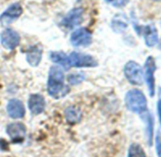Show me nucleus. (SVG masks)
<instances>
[{
	"label": "nucleus",
	"instance_id": "12",
	"mask_svg": "<svg viewBox=\"0 0 161 157\" xmlns=\"http://www.w3.org/2000/svg\"><path fill=\"white\" fill-rule=\"evenodd\" d=\"M28 104H29L30 111L34 116H37V115H40L41 113H43L45 111L46 105H47L45 98L39 94L31 95L29 101H28Z\"/></svg>",
	"mask_w": 161,
	"mask_h": 157
},
{
	"label": "nucleus",
	"instance_id": "7",
	"mask_svg": "<svg viewBox=\"0 0 161 157\" xmlns=\"http://www.w3.org/2000/svg\"><path fill=\"white\" fill-rule=\"evenodd\" d=\"M21 38L17 31L13 29H6L0 35V43L2 46L8 50H13L16 48L20 44Z\"/></svg>",
	"mask_w": 161,
	"mask_h": 157
},
{
	"label": "nucleus",
	"instance_id": "19",
	"mask_svg": "<svg viewBox=\"0 0 161 157\" xmlns=\"http://www.w3.org/2000/svg\"><path fill=\"white\" fill-rule=\"evenodd\" d=\"M128 157H146V154L140 145L134 143L129 148Z\"/></svg>",
	"mask_w": 161,
	"mask_h": 157
},
{
	"label": "nucleus",
	"instance_id": "9",
	"mask_svg": "<svg viewBox=\"0 0 161 157\" xmlns=\"http://www.w3.org/2000/svg\"><path fill=\"white\" fill-rule=\"evenodd\" d=\"M23 14V8L19 3L12 4L8 9H6L2 14L0 15V24L7 26L14 21L17 20Z\"/></svg>",
	"mask_w": 161,
	"mask_h": 157
},
{
	"label": "nucleus",
	"instance_id": "23",
	"mask_svg": "<svg viewBox=\"0 0 161 157\" xmlns=\"http://www.w3.org/2000/svg\"><path fill=\"white\" fill-rule=\"evenodd\" d=\"M105 1H107V2H114V0H105Z\"/></svg>",
	"mask_w": 161,
	"mask_h": 157
},
{
	"label": "nucleus",
	"instance_id": "25",
	"mask_svg": "<svg viewBox=\"0 0 161 157\" xmlns=\"http://www.w3.org/2000/svg\"><path fill=\"white\" fill-rule=\"evenodd\" d=\"M159 48L161 49V41H160V43H159Z\"/></svg>",
	"mask_w": 161,
	"mask_h": 157
},
{
	"label": "nucleus",
	"instance_id": "14",
	"mask_svg": "<svg viewBox=\"0 0 161 157\" xmlns=\"http://www.w3.org/2000/svg\"><path fill=\"white\" fill-rule=\"evenodd\" d=\"M7 112H8V115L14 119H19V118L24 117L25 113H26L25 107L22 101H20L19 100H15V99H13L8 102Z\"/></svg>",
	"mask_w": 161,
	"mask_h": 157
},
{
	"label": "nucleus",
	"instance_id": "22",
	"mask_svg": "<svg viewBox=\"0 0 161 157\" xmlns=\"http://www.w3.org/2000/svg\"><path fill=\"white\" fill-rule=\"evenodd\" d=\"M158 101H157V114H158V118H159V123L161 126V88H159L158 91Z\"/></svg>",
	"mask_w": 161,
	"mask_h": 157
},
{
	"label": "nucleus",
	"instance_id": "4",
	"mask_svg": "<svg viewBox=\"0 0 161 157\" xmlns=\"http://www.w3.org/2000/svg\"><path fill=\"white\" fill-rule=\"evenodd\" d=\"M155 70H156L155 60L153 56H149L146 59L144 64V80L146 81L151 98H153L155 94V78H154Z\"/></svg>",
	"mask_w": 161,
	"mask_h": 157
},
{
	"label": "nucleus",
	"instance_id": "10",
	"mask_svg": "<svg viewBox=\"0 0 161 157\" xmlns=\"http://www.w3.org/2000/svg\"><path fill=\"white\" fill-rule=\"evenodd\" d=\"M85 10L83 8H75L72 9L62 20V26L66 29H74L80 25L84 18Z\"/></svg>",
	"mask_w": 161,
	"mask_h": 157
},
{
	"label": "nucleus",
	"instance_id": "2",
	"mask_svg": "<svg viewBox=\"0 0 161 157\" xmlns=\"http://www.w3.org/2000/svg\"><path fill=\"white\" fill-rule=\"evenodd\" d=\"M126 108L136 114L141 115L147 111V100L145 95L138 89H132L125 96Z\"/></svg>",
	"mask_w": 161,
	"mask_h": 157
},
{
	"label": "nucleus",
	"instance_id": "21",
	"mask_svg": "<svg viewBox=\"0 0 161 157\" xmlns=\"http://www.w3.org/2000/svg\"><path fill=\"white\" fill-rule=\"evenodd\" d=\"M155 149L157 157H161V136L159 133H157V135L155 137Z\"/></svg>",
	"mask_w": 161,
	"mask_h": 157
},
{
	"label": "nucleus",
	"instance_id": "1",
	"mask_svg": "<svg viewBox=\"0 0 161 157\" xmlns=\"http://www.w3.org/2000/svg\"><path fill=\"white\" fill-rule=\"evenodd\" d=\"M47 92L53 99H62L69 92L68 86L64 84V74L60 66H52L48 72Z\"/></svg>",
	"mask_w": 161,
	"mask_h": 157
},
{
	"label": "nucleus",
	"instance_id": "13",
	"mask_svg": "<svg viewBox=\"0 0 161 157\" xmlns=\"http://www.w3.org/2000/svg\"><path fill=\"white\" fill-rule=\"evenodd\" d=\"M42 56H43V47L39 44L31 46L26 52L27 62L32 67H36L40 64Z\"/></svg>",
	"mask_w": 161,
	"mask_h": 157
},
{
	"label": "nucleus",
	"instance_id": "24",
	"mask_svg": "<svg viewBox=\"0 0 161 157\" xmlns=\"http://www.w3.org/2000/svg\"><path fill=\"white\" fill-rule=\"evenodd\" d=\"M152 1H154V2H160L161 0H152Z\"/></svg>",
	"mask_w": 161,
	"mask_h": 157
},
{
	"label": "nucleus",
	"instance_id": "17",
	"mask_svg": "<svg viewBox=\"0 0 161 157\" xmlns=\"http://www.w3.org/2000/svg\"><path fill=\"white\" fill-rule=\"evenodd\" d=\"M50 60L57 63L58 65H60L61 67H64V69H69L71 67V63L69 61V57L68 55H66L64 52H59V51H54L51 52L50 55Z\"/></svg>",
	"mask_w": 161,
	"mask_h": 157
},
{
	"label": "nucleus",
	"instance_id": "18",
	"mask_svg": "<svg viewBox=\"0 0 161 157\" xmlns=\"http://www.w3.org/2000/svg\"><path fill=\"white\" fill-rule=\"evenodd\" d=\"M141 118L146 123V134H147V140L148 144L152 146L153 144V117L151 114V112H144L141 114Z\"/></svg>",
	"mask_w": 161,
	"mask_h": 157
},
{
	"label": "nucleus",
	"instance_id": "15",
	"mask_svg": "<svg viewBox=\"0 0 161 157\" xmlns=\"http://www.w3.org/2000/svg\"><path fill=\"white\" fill-rule=\"evenodd\" d=\"M64 117L67 123L77 124L83 118V113L77 106H68L64 110Z\"/></svg>",
	"mask_w": 161,
	"mask_h": 157
},
{
	"label": "nucleus",
	"instance_id": "8",
	"mask_svg": "<svg viewBox=\"0 0 161 157\" xmlns=\"http://www.w3.org/2000/svg\"><path fill=\"white\" fill-rule=\"evenodd\" d=\"M70 43L74 46H88L92 43V33L85 29L80 28L74 30L70 36Z\"/></svg>",
	"mask_w": 161,
	"mask_h": 157
},
{
	"label": "nucleus",
	"instance_id": "3",
	"mask_svg": "<svg viewBox=\"0 0 161 157\" xmlns=\"http://www.w3.org/2000/svg\"><path fill=\"white\" fill-rule=\"evenodd\" d=\"M127 81L134 85H141L144 81V73L141 65L135 61H129L123 68Z\"/></svg>",
	"mask_w": 161,
	"mask_h": 157
},
{
	"label": "nucleus",
	"instance_id": "20",
	"mask_svg": "<svg viewBox=\"0 0 161 157\" xmlns=\"http://www.w3.org/2000/svg\"><path fill=\"white\" fill-rule=\"evenodd\" d=\"M85 78H86V77L83 74H70L67 77V81L70 84L75 85V84H80L83 81H85Z\"/></svg>",
	"mask_w": 161,
	"mask_h": 157
},
{
	"label": "nucleus",
	"instance_id": "16",
	"mask_svg": "<svg viewBox=\"0 0 161 157\" xmlns=\"http://www.w3.org/2000/svg\"><path fill=\"white\" fill-rule=\"evenodd\" d=\"M111 27L115 32L121 33L125 31L128 28V19L126 18L125 15L121 14H118L116 16H114L111 22Z\"/></svg>",
	"mask_w": 161,
	"mask_h": 157
},
{
	"label": "nucleus",
	"instance_id": "6",
	"mask_svg": "<svg viewBox=\"0 0 161 157\" xmlns=\"http://www.w3.org/2000/svg\"><path fill=\"white\" fill-rule=\"evenodd\" d=\"M71 67H95L98 65L97 60L88 54L80 52H72L68 55Z\"/></svg>",
	"mask_w": 161,
	"mask_h": 157
},
{
	"label": "nucleus",
	"instance_id": "11",
	"mask_svg": "<svg viewBox=\"0 0 161 157\" xmlns=\"http://www.w3.org/2000/svg\"><path fill=\"white\" fill-rule=\"evenodd\" d=\"M6 132L14 143H21L25 139L27 129L26 126L21 122H13L7 126Z\"/></svg>",
	"mask_w": 161,
	"mask_h": 157
},
{
	"label": "nucleus",
	"instance_id": "5",
	"mask_svg": "<svg viewBox=\"0 0 161 157\" xmlns=\"http://www.w3.org/2000/svg\"><path fill=\"white\" fill-rule=\"evenodd\" d=\"M135 30L138 35H142L145 40V44L149 47H153L158 43V32L153 25L139 26L135 24Z\"/></svg>",
	"mask_w": 161,
	"mask_h": 157
}]
</instances>
